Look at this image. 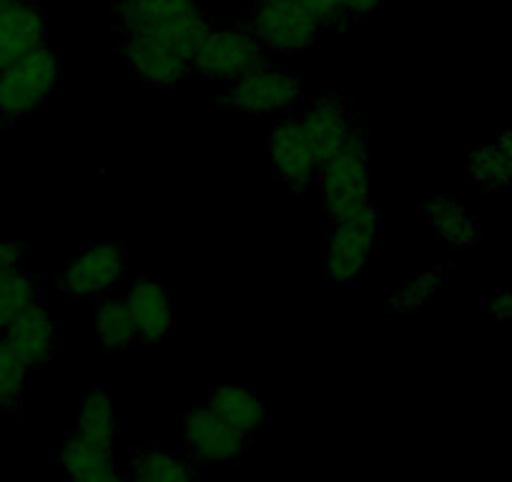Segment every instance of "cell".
Segmentation results:
<instances>
[{
  "label": "cell",
  "instance_id": "obj_1",
  "mask_svg": "<svg viewBox=\"0 0 512 482\" xmlns=\"http://www.w3.org/2000/svg\"><path fill=\"white\" fill-rule=\"evenodd\" d=\"M113 18L121 36L151 38L186 61L214 31L196 0H113Z\"/></svg>",
  "mask_w": 512,
  "mask_h": 482
},
{
  "label": "cell",
  "instance_id": "obj_2",
  "mask_svg": "<svg viewBox=\"0 0 512 482\" xmlns=\"http://www.w3.org/2000/svg\"><path fill=\"white\" fill-rule=\"evenodd\" d=\"M61 81V56L51 46L0 71V118L21 121L41 111Z\"/></svg>",
  "mask_w": 512,
  "mask_h": 482
},
{
  "label": "cell",
  "instance_id": "obj_3",
  "mask_svg": "<svg viewBox=\"0 0 512 482\" xmlns=\"http://www.w3.org/2000/svg\"><path fill=\"white\" fill-rule=\"evenodd\" d=\"M244 28L264 51L284 56L312 48L324 31L302 0H259L244 16Z\"/></svg>",
  "mask_w": 512,
  "mask_h": 482
},
{
  "label": "cell",
  "instance_id": "obj_4",
  "mask_svg": "<svg viewBox=\"0 0 512 482\" xmlns=\"http://www.w3.org/2000/svg\"><path fill=\"white\" fill-rule=\"evenodd\" d=\"M319 189L332 221L352 219L372 209L367 191V149L362 136H354L347 146L329 156L319 166Z\"/></svg>",
  "mask_w": 512,
  "mask_h": 482
},
{
  "label": "cell",
  "instance_id": "obj_5",
  "mask_svg": "<svg viewBox=\"0 0 512 482\" xmlns=\"http://www.w3.org/2000/svg\"><path fill=\"white\" fill-rule=\"evenodd\" d=\"M267 63V51L244 26L211 31L191 58V73L209 81L236 83Z\"/></svg>",
  "mask_w": 512,
  "mask_h": 482
},
{
  "label": "cell",
  "instance_id": "obj_6",
  "mask_svg": "<svg viewBox=\"0 0 512 482\" xmlns=\"http://www.w3.org/2000/svg\"><path fill=\"white\" fill-rule=\"evenodd\" d=\"M379 241V216L374 209L352 219L332 221L324 247V277L332 284H349L367 269Z\"/></svg>",
  "mask_w": 512,
  "mask_h": 482
},
{
  "label": "cell",
  "instance_id": "obj_7",
  "mask_svg": "<svg viewBox=\"0 0 512 482\" xmlns=\"http://www.w3.org/2000/svg\"><path fill=\"white\" fill-rule=\"evenodd\" d=\"M302 96V81L294 73L262 63L244 78L231 83L221 103L231 111L251 113V116H274V113L297 106Z\"/></svg>",
  "mask_w": 512,
  "mask_h": 482
},
{
  "label": "cell",
  "instance_id": "obj_8",
  "mask_svg": "<svg viewBox=\"0 0 512 482\" xmlns=\"http://www.w3.org/2000/svg\"><path fill=\"white\" fill-rule=\"evenodd\" d=\"M267 151L274 171L289 186H294V189H307V186H312L317 181L322 161H319L317 149L309 141L299 116L284 118V121H279L274 126L267 139Z\"/></svg>",
  "mask_w": 512,
  "mask_h": 482
},
{
  "label": "cell",
  "instance_id": "obj_9",
  "mask_svg": "<svg viewBox=\"0 0 512 482\" xmlns=\"http://www.w3.org/2000/svg\"><path fill=\"white\" fill-rule=\"evenodd\" d=\"M126 269V257L113 244H93L68 262L61 287L73 299H98L116 287Z\"/></svg>",
  "mask_w": 512,
  "mask_h": 482
},
{
  "label": "cell",
  "instance_id": "obj_10",
  "mask_svg": "<svg viewBox=\"0 0 512 482\" xmlns=\"http://www.w3.org/2000/svg\"><path fill=\"white\" fill-rule=\"evenodd\" d=\"M184 442L189 455L201 465H221L241 455L246 435L226 425L209 407H196L184 417Z\"/></svg>",
  "mask_w": 512,
  "mask_h": 482
},
{
  "label": "cell",
  "instance_id": "obj_11",
  "mask_svg": "<svg viewBox=\"0 0 512 482\" xmlns=\"http://www.w3.org/2000/svg\"><path fill=\"white\" fill-rule=\"evenodd\" d=\"M299 121H302L312 146L317 149L322 164L359 134L352 108L337 93H324L317 101L309 103V108L299 116Z\"/></svg>",
  "mask_w": 512,
  "mask_h": 482
},
{
  "label": "cell",
  "instance_id": "obj_12",
  "mask_svg": "<svg viewBox=\"0 0 512 482\" xmlns=\"http://www.w3.org/2000/svg\"><path fill=\"white\" fill-rule=\"evenodd\" d=\"M46 13L36 0H11L0 11V71L48 46Z\"/></svg>",
  "mask_w": 512,
  "mask_h": 482
},
{
  "label": "cell",
  "instance_id": "obj_13",
  "mask_svg": "<svg viewBox=\"0 0 512 482\" xmlns=\"http://www.w3.org/2000/svg\"><path fill=\"white\" fill-rule=\"evenodd\" d=\"M121 56L139 81L171 88L191 73V61L144 36H121Z\"/></svg>",
  "mask_w": 512,
  "mask_h": 482
},
{
  "label": "cell",
  "instance_id": "obj_14",
  "mask_svg": "<svg viewBox=\"0 0 512 482\" xmlns=\"http://www.w3.org/2000/svg\"><path fill=\"white\" fill-rule=\"evenodd\" d=\"M126 304L144 344H159L174 332L176 314L169 292L154 277H139L128 287Z\"/></svg>",
  "mask_w": 512,
  "mask_h": 482
},
{
  "label": "cell",
  "instance_id": "obj_15",
  "mask_svg": "<svg viewBox=\"0 0 512 482\" xmlns=\"http://www.w3.org/2000/svg\"><path fill=\"white\" fill-rule=\"evenodd\" d=\"M3 334H6L3 339L8 342V347H11L28 367L46 365L48 359L53 357V352H56V327H53V319L51 314L46 312V307L38 302L33 304V307H28Z\"/></svg>",
  "mask_w": 512,
  "mask_h": 482
},
{
  "label": "cell",
  "instance_id": "obj_16",
  "mask_svg": "<svg viewBox=\"0 0 512 482\" xmlns=\"http://www.w3.org/2000/svg\"><path fill=\"white\" fill-rule=\"evenodd\" d=\"M63 472L71 482H121L111 445L73 430L61 447Z\"/></svg>",
  "mask_w": 512,
  "mask_h": 482
},
{
  "label": "cell",
  "instance_id": "obj_17",
  "mask_svg": "<svg viewBox=\"0 0 512 482\" xmlns=\"http://www.w3.org/2000/svg\"><path fill=\"white\" fill-rule=\"evenodd\" d=\"M422 219L435 231L440 239H445L450 247L467 249L480 241V224L475 216L450 196H432L422 206Z\"/></svg>",
  "mask_w": 512,
  "mask_h": 482
},
{
  "label": "cell",
  "instance_id": "obj_18",
  "mask_svg": "<svg viewBox=\"0 0 512 482\" xmlns=\"http://www.w3.org/2000/svg\"><path fill=\"white\" fill-rule=\"evenodd\" d=\"M206 407L246 437L262 430L267 422V405L246 387H219L216 392H211Z\"/></svg>",
  "mask_w": 512,
  "mask_h": 482
},
{
  "label": "cell",
  "instance_id": "obj_19",
  "mask_svg": "<svg viewBox=\"0 0 512 482\" xmlns=\"http://www.w3.org/2000/svg\"><path fill=\"white\" fill-rule=\"evenodd\" d=\"M131 482H194V477L179 452L146 445L131 452Z\"/></svg>",
  "mask_w": 512,
  "mask_h": 482
},
{
  "label": "cell",
  "instance_id": "obj_20",
  "mask_svg": "<svg viewBox=\"0 0 512 482\" xmlns=\"http://www.w3.org/2000/svg\"><path fill=\"white\" fill-rule=\"evenodd\" d=\"M96 332L103 347L113 349V352H123V349L134 347L139 332H136L126 297L103 299L96 312Z\"/></svg>",
  "mask_w": 512,
  "mask_h": 482
},
{
  "label": "cell",
  "instance_id": "obj_21",
  "mask_svg": "<svg viewBox=\"0 0 512 482\" xmlns=\"http://www.w3.org/2000/svg\"><path fill=\"white\" fill-rule=\"evenodd\" d=\"M467 179L487 191H510L512 166L497 144L477 146L467 156Z\"/></svg>",
  "mask_w": 512,
  "mask_h": 482
},
{
  "label": "cell",
  "instance_id": "obj_22",
  "mask_svg": "<svg viewBox=\"0 0 512 482\" xmlns=\"http://www.w3.org/2000/svg\"><path fill=\"white\" fill-rule=\"evenodd\" d=\"M302 3L317 18L319 26L327 31V28L354 26V23L367 21L382 8L384 0H302Z\"/></svg>",
  "mask_w": 512,
  "mask_h": 482
},
{
  "label": "cell",
  "instance_id": "obj_23",
  "mask_svg": "<svg viewBox=\"0 0 512 482\" xmlns=\"http://www.w3.org/2000/svg\"><path fill=\"white\" fill-rule=\"evenodd\" d=\"M78 432H83L91 440L113 445L116 440V412H113L111 397L101 390H91L78 405Z\"/></svg>",
  "mask_w": 512,
  "mask_h": 482
},
{
  "label": "cell",
  "instance_id": "obj_24",
  "mask_svg": "<svg viewBox=\"0 0 512 482\" xmlns=\"http://www.w3.org/2000/svg\"><path fill=\"white\" fill-rule=\"evenodd\" d=\"M38 302L36 279L31 274L8 272L0 277V332H6L28 307Z\"/></svg>",
  "mask_w": 512,
  "mask_h": 482
},
{
  "label": "cell",
  "instance_id": "obj_25",
  "mask_svg": "<svg viewBox=\"0 0 512 482\" xmlns=\"http://www.w3.org/2000/svg\"><path fill=\"white\" fill-rule=\"evenodd\" d=\"M445 282H447L445 269H427V272L415 274V277L402 282L400 287L392 292L390 312L407 314V312H415V309L420 307H427V304L437 297V292L445 287Z\"/></svg>",
  "mask_w": 512,
  "mask_h": 482
},
{
  "label": "cell",
  "instance_id": "obj_26",
  "mask_svg": "<svg viewBox=\"0 0 512 482\" xmlns=\"http://www.w3.org/2000/svg\"><path fill=\"white\" fill-rule=\"evenodd\" d=\"M28 382V365L8 347L6 339H0V402L13 407L21 402Z\"/></svg>",
  "mask_w": 512,
  "mask_h": 482
},
{
  "label": "cell",
  "instance_id": "obj_27",
  "mask_svg": "<svg viewBox=\"0 0 512 482\" xmlns=\"http://www.w3.org/2000/svg\"><path fill=\"white\" fill-rule=\"evenodd\" d=\"M485 309L495 319H512V287L492 294L485 302Z\"/></svg>",
  "mask_w": 512,
  "mask_h": 482
},
{
  "label": "cell",
  "instance_id": "obj_28",
  "mask_svg": "<svg viewBox=\"0 0 512 482\" xmlns=\"http://www.w3.org/2000/svg\"><path fill=\"white\" fill-rule=\"evenodd\" d=\"M23 249L18 244H11V241H0V274L16 272L21 267Z\"/></svg>",
  "mask_w": 512,
  "mask_h": 482
},
{
  "label": "cell",
  "instance_id": "obj_29",
  "mask_svg": "<svg viewBox=\"0 0 512 482\" xmlns=\"http://www.w3.org/2000/svg\"><path fill=\"white\" fill-rule=\"evenodd\" d=\"M495 144L500 146V149H502V154L507 156V161H510V166H512V129H507L505 134H502L500 139L495 141Z\"/></svg>",
  "mask_w": 512,
  "mask_h": 482
},
{
  "label": "cell",
  "instance_id": "obj_30",
  "mask_svg": "<svg viewBox=\"0 0 512 482\" xmlns=\"http://www.w3.org/2000/svg\"><path fill=\"white\" fill-rule=\"evenodd\" d=\"M6 410H8V407L3 405V402H0V420H3V415H6Z\"/></svg>",
  "mask_w": 512,
  "mask_h": 482
},
{
  "label": "cell",
  "instance_id": "obj_31",
  "mask_svg": "<svg viewBox=\"0 0 512 482\" xmlns=\"http://www.w3.org/2000/svg\"><path fill=\"white\" fill-rule=\"evenodd\" d=\"M8 3H11V0H0V11H3V8H6Z\"/></svg>",
  "mask_w": 512,
  "mask_h": 482
},
{
  "label": "cell",
  "instance_id": "obj_32",
  "mask_svg": "<svg viewBox=\"0 0 512 482\" xmlns=\"http://www.w3.org/2000/svg\"><path fill=\"white\" fill-rule=\"evenodd\" d=\"M0 277H3V274H0Z\"/></svg>",
  "mask_w": 512,
  "mask_h": 482
}]
</instances>
